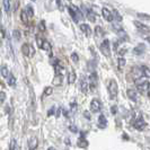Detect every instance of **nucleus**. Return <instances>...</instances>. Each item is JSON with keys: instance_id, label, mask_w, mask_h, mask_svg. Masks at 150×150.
<instances>
[{"instance_id": "obj_47", "label": "nucleus", "mask_w": 150, "mask_h": 150, "mask_svg": "<svg viewBox=\"0 0 150 150\" xmlns=\"http://www.w3.org/2000/svg\"><path fill=\"white\" fill-rule=\"evenodd\" d=\"M47 150H57V149H55V148H53V147H50V148H49Z\"/></svg>"}, {"instance_id": "obj_38", "label": "nucleus", "mask_w": 150, "mask_h": 150, "mask_svg": "<svg viewBox=\"0 0 150 150\" xmlns=\"http://www.w3.org/2000/svg\"><path fill=\"white\" fill-rule=\"evenodd\" d=\"M113 17H115V18L117 19V22H121V21H122V17L119 15V13H117L116 10H114V16H113Z\"/></svg>"}, {"instance_id": "obj_44", "label": "nucleus", "mask_w": 150, "mask_h": 150, "mask_svg": "<svg viewBox=\"0 0 150 150\" xmlns=\"http://www.w3.org/2000/svg\"><path fill=\"white\" fill-rule=\"evenodd\" d=\"M125 52H127V50H125V49H122V50H120V51H119V54H120V55H123Z\"/></svg>"}, {"instance_id": "obj_19", "label": "nucleus", "mask_w": 150, "mask_h": 150, "mask_svg": "<svg viewBox=\"0 0 150 150\" xmlns=\"http://www.w3.org/2000/svg\"><path fill=\"white\" fill-rule=\"evenodd\" d=\"M76 78H77L76 72L74 70H71V71L69 72V75H68V83H69V85H72V83L76 81Z\"/></svg>"}, {"instance_id": "obj_30", "label": "nucleus", "mask_w": 150, "mask_h": 150, "mask_svg": "<svg viewBox=\"0 0 150 150\" xmlns=\"http://www.w3.org/2000/svg\"><path fill=\"white\" fill-rule=\"evenodd\" d=\"M25 10H26V13H27V15H28V17H30V18H32V17L34 16V10H33V8L30 7V5L25 8Z\"/></svg>"}, {"instance_id": "obj_35", "label": "nucleus", "mask_w": 150, "mask_h": 150, "mask_svg": "<svg viewBox=\"0 0 150 150\" xmlns=\"http://www.w3.org/2000/svg\"><path fill=\"white\" fill-rule=\"evenodd\" d=\"M43 41H44V38H40V36L36 38V42H38V47H40V49H41V46H42V44H43Z\"/></svg>"}, {"instance_id": "obj_1", "label": "nucleus", "mask_w": 150, "mask_h": 150, "mask_svg": "<svg viewBox=\"0 0 150 150\" xmlns=\"http://www.w3.org/2000/svg\"><path fill=\"white\" fill-rule=\"evenodd\" d=\"M135 83H137V89L139 90L140 93H142V94H148L149 88H150V83L147 79H140V78H139V80H137Z\"/></svg>"}, {"instance_id": "obj_27", "label": "nucleus", "mask_w": 150, "mask_h": 150, "mask_svg": "<svg viewBox=\"0 0 150 150\" xmlns=\"http://www.w3.org/2000/svg\"><path fill=\"white\" fill-rule=\"evenodd\" d=\"M9 150H18V144H17V141H16L15 139H13V140L10 141Z\"/></svg>"}, {"instance_id": "obj_5", "label": "nucleus", "mask_w": 150, "mask_h": 150, "mask_svg": "<svg viewBox=\"0 0 150 150\" xmlns=\"http://www.w3.org/2000/svg\"><path fill=\"white\" fill-rule=\"evenodd\" d=\"M133 127H134L137 130H139V131H142L143 129L147 127V123L143 120L142 115H139V116L137 117V120H135L134 123H133Z\"/></svg>"}, {"instance_id": "obj_4", "label": "nucleus", "mask_w": 150, "mask_h": 150, "mask_svg": "<svg viewBox=\"0 0 150 150\" xmlns=\"http://www.w3.org/2000/svg\"><path fill=\"white\" fill-rule=\"evenodd\" d=\"M100 52L103 53L105 57H110L111 55V45H110V41L108 40H104L103 43L100 44Z\"/></svg>"}, {"instance_id": "obj_13", "label": "nucleus", "mask_w": 150, "mask_h": 150, "mask_svg": "<svg viewBox=\"0 0 150 150\" xmlns=\"http://www.w3.org/2000/svg\"><path fill=\"white\" fill-rule=\"evenodd\" d=\"M41 49H42V50H44V51H46V52L51 55V52H52V46H51V44H50V42H47L46 40L43 41V44H42V46H41Z\"/></svg>"}, {"instance_id": "obj_31", "label": "nucleus", "mask_w": 150, "mask_h": 150, "mask_svg": "<svg viewBox=\"0 0 150 150\" xmlns=\"http://www.w3.org/2000/svg\"><path fill=\"white\" fill-rule=\"evenodd\" d=\"M13 36L15 38L16 41H18V40H21V32L19 30H14V33H13Z\"/></svg>"}, {"instance_id": "obj_20", "label": "nucleus", "mask_w": 150, "mask_h": 150, "mask_svg": "<svg viewBox=\"0 0 150 150\" xmlns=\"http://www.w3.org/2000/svg\"><path fill=\"white\" fill-rule=\"evenodd\" d=\"M134 25L139 28V30H141V32H143V33H146V32H149V27L148 26H146V25H143L142 23L140 22H134Z\"/></svg>"}, {"instance_id": "obj_39", "label": "nucleus", "mask_w": 150, "mask_h": 150, "mask_svg": "<svg viewBox=\"0 0 150 150\" xmlns=\"http://www.w3.org/2000/svg\"><path fill=\"white\" fill-rule=\"evenodd\" d=\"M70 107H71V111H72V112H76V111H77V103H71V104H70Z\"/></svg>"}, {"instance_id": "obj_23", "label": "nucleus", "mask_w": 150, "mask_h": 150, "mask_svg": "<svg viewBox=\"0 0 150 150\" xmlns=\"http://www.w3.org/2000/svg\"><path fill=\"white\" fill-rule=\"evenodd\" d=\"M144 49H146V47H144V45L140 44L139 46L134 47V50H133V53H134V54H137V55H138V54L140 55V54H142V53L144 52Z\"/></svg>"}, {"instance_id": "obj_14", "label": "nucleus", "mask_w": 150, "mask_h": 150, "mask_svg": "<svg viewBox=\"0 0 150 150\" xmlns=\"http://www.w3.org/2000/svg\"><path fill=\"white\" fill-rule=\"evenodd\" d=\"M80 90L83 93H87L88 91V83H87V80L83 77L80 79Z\"/></svg>"}, {"instance_id": "obj_10", "label": "nucleus", "mask_w": 150, "mask_h": 150, "mask_svg": "<svg viewBox=\"0 0 150 150\" xmlns=\"http://www.w3.org/2000/svg\"><path fill=\"white\" fill-rule=\"evenodd\" d=\"M102 14H103V17L105 18L107 22H113L114 17H113L112 11H110L107 8H103V9H102Z\"/></svg>"}, {"instance_id": "obj_40", "label": "nucleus", "mask_w": 150, "mask_h": 150, "mask_svg": "<svg viewBox=\"0 0 150 150\" xmlns=\"http://www.w3.org/2000/svg\"><path fill=\"white\" fill-rule=\"evenodd\" d=\"M54 111H55V108H54V106H53V107H51V108L49 110V112H47V116H51V115H53Z\"/></svg>"}, {"instance_id": "obj_43", "label": "nucleus", "mask_w": 150, "mask_h": 150, "mask_svg": "<svg viewBox=\"0 0 150 150\" xmlns=\"http://www.w3.org/2000/svg\"><path fill=\"white\" fill-rule=\"evenodd\" d=\"M116 111H117L116 106H113L112 108H111V113H112V114H116Z\"/></svg>"}, {"instance_id": "obj_28", "label": "nucleus", "mask_w": 150, "mask_h": 150, "mask_svg": "<svg viewBox=\"0 0 150 150\" xmlns=\"http://www.w3.org/2000/svg\"><path fill=\"white\" fill-rule=\"evenodd\" d=\"M87 18L89 19L90 22H95L96 18H95V14L91 11V10H87Z\"/></svg>"}, {"instance_id": "obj_21", "label": "nucleus", "mask_w": 150, "mask_h": 150, "mask_svg": "<svg viewBox=\"0 0 150 150\" xmlns=\"http://www.w3.org/2000/svg\"><path fill=\"white\" fill-rule=\"evenodd\" d=\"M21 19H22V22L24 23V24H28L30 17H28V15H27V13H26L25 9H23L22 11H21Z\"/></svg>"}, {"instance_id": "obj_45", "label": "nucleus", "mask_w": 150, "mask_h": 150, "mask_svg": "<svg viewBox=\"0 0 150 150\" xmlns=\"http://www.w3.org/2000/svg\"><path fill=\"white\" fill-rule=\"evenodd\" d=\"M57 4H58L59 8H60V9H62V6H61V1H60V0H57Z\"/></svg>"}, {"instance_id": "obj_6", "label": "nucleus", "mask_w": 150, "mask_h": 150, "mask_svg": "<svg viewBox=\"0 0 150 150\" xmlns=\"http://www.w3.org/2000/svg\"><path fill=\"white\" fill-rule=\"evenodd\" d=\"M98 83V78H97V74L96 72H93L89 77V83H88V87H89L91 90H95L96 87H97Z\"/></svg>"}, {"instance_id": "obj_32", "label": "nucleus", "mask_w": 150, "mask_h": 150, "mask_svg": "<svg viewBox=\"0 0 150 150\" xmlns=\"http://www.w3.org/2000/svg\"><path fill=\"white\" fill-rule=\"evenodd\" d=\"M5 100H6V94H5V91H0V105L4 104Z\"/></svg>"}, {"instance_id": "obj_33", "label": "nucleus", "mask_w": 150, "mask_h": 150, "mask_svg": "<svg viewBox=\"0 0 150 150\" xmlns=\"http://www.w3.org/2000/svg\"><path fill=\"white\" fill-rule=\"evenodd\" d=\"M125 62H127L125 59H124L123 57H120V58H119V67L120 68L124 67V66H125Z\"/></svg>"}, {"instance_id": "obj_24", "label": "nucleus", "mask_w": 150, "mask_h": 150, "mask_svg": "<svg viewBox=\"0 0 150 150\" xmlns=\"http://www.w3.org/2000/svg\"><path fill=\"white\" fill-rule=\"evenodd\" d=\"M4 8H5V11L9 14L10 13V8H11V2L10 0H4Z\"/></svg>"}, {"instance_id": "obj_41", "label": "nucleus", "mask_w": 150, "mask_h": 150, "mask_svg": "<svg viewBox=\"0 0 150 150\" xmlns=\"http://www.w3.org/2000/svg\"><path fill=\"white\" fill-rule=\"evenodd\" d=\"M69 129H70V131H72V132H78V129H77V127L76 125H70L69 127Z\"/></svg>"}, {"instance_id": "obj_22", "label": "nucleus", "mask_w": 150, "mask_h": 150, "mask_svg": "<svg viewBox=\"0 0 150 150\" xmlns=\"http://www.w3.org/2000/svg\"><path fill=\"white\" fill-rule=\"evenodd\" d=\"M80 30H83L87 36H90V34H91V30H90V27L87 25V24H81V25H80Z\"/></svg>"}, {"instance_id": "obj_11", "label": "nucleus", "mask_w": 150, "mask_h": 150, "mask_svg": "<svg viewBox=\"0 0 150 150\" xmlns=\"http://www.w3.org/2000/svg\"><path fill=\"white\" fill-rule=\"evenodd\" d=\"M127 95H128L129 99H131L132 102H138L139 95H138V93H137L134 89H128V91H127Z\"/></svg>"}, {"instance_id": "obj_26", "label": "nucleus", "mask_w": 150, "mask_h": 150, "mask_svg": "<svg viewBox=\"0 0 150 150\" xmlns=\"http://www.w3.org/2000/svg\"><path fill=\"white\" fill-rule=\"evenodd\" d=\"M7 79H8V85H9V86H14L16 83V78L13 74H9V76L7 77Z\"/></svg>"}, {"instance_id": "obj_18", "label": "nucleus", "mask_w": 150, "mask_h": 150, "mask_svg": "<svg viewBox=\"0 0 150 150\" xmlns=\"http://www.w3.org/2000/svg\"><path fill=\"white\" fill-rule=\"evenodd\" d=\"M0 74H1V76L4 77V78H6L7 79V77L9 76V69H8V67L6 66V64H2L1 66V68H0Z\"/></svg>"}, {"instance_id": "obj_16", "label": "nucleus", "mask_w": 150, "mask_h": 150, "mask_svg": "<svg viewBox=\"0 0 150 150\" xmlns=\"http://www.w3.org/2000/svg\"><path fill=\"white\" fill-rule=\"evenodd\" d=\"M77 146H78L79 148H87V147H88V141H87L83 137H80L79 140H78V142H77Z\"/></svg>"}, {"instance_id": "obj_8", "label": "nucleus", "mask_w": 150, "mask_h": 150, "mask_svg": "<svg viewBox=\"0 0 150 150\" xmlns=\"http://www.w3.org/2000/svg\"><path fill=\"white\" fill-rule=\"evenodd\" d=\"M90 111L93 113H98L100 111V103L97 99H93L90 102Z\"/></svg>"}, {"instance_id": "obj_46", "label": "nucleus", "mask_w": 150, "mask_h": 150, "mask_svg": "<svg viewBox=\"0 0 150 150\" xmlns=\"http://www.w3.org/2000/svg\"><path fill=\"white\" fill-rule=\"evenodd\" d=\"M83 114H85V116H86L87 119H90V115H89V113H88V112H85Z\"/></svg>"}, {"instance_id": "obj_37", "label": "nucleus", "mask_w": 150, "mask_h": 150, "mask_svg": "<svg viewBox=\"0 0 150 150\" xmlns=\"http://www.w3.org/2000/svg\"><path fill=\"white\" fill-rule=\"evenodd\" d=\"M71 59H72L74 62H78V60H79L78 54H77V53H72V54H71Z\"/></svg>"}, {"instance_id": "obj_42", "label": "nucleus", "mask_w": 150, "mask_h": 150, "mask_svg": "<svg viewBox=\"0 0 150 150\" xmlns=\"http://www.w3.org/2000/svg\"><path fill=\"white\" fill-rule=\"evenodd\" d=\"M138 16L140 18H144V19H150V16H144L143 14H138Z\"/></svg>"}, {"instance_id": "obj_9", "label": "nucleus", "mask_w": 150, "mask_h": 150, "mask_svg": "<svg viewBox=\"0 0 150 150\" xmlns=\"http://www.w3.org/2000/svg\"><path fill=\"white\" fill-rule=\"evenodd\" d=\"M38 140L36 137H30V140H28V149L30 150H35L38 148Z\"/></svg>"}, {"instance_id": "obj_34", "label": "nucleus", "mask_w": 150, "mask_h": 150, "mask_svg": "<svg viewBox=\"0 0 150 150\" xmlns=\"http://www.w3.org/2000/svg\"><path fill=\"white\" fill-rule=\"evenodd\" d=\"M95 33H96L97 36H102V35H103V30H102V28H100L99 26H97V27L95 28Z\"/></svg>"}, {"instance_id": "obj_25", "label": "nucleus", "mask_w": 150, "mask_h": 150, "mask_svg": "<svg viewBox=\"0 0 150 150\" xmlns=\"http://www.w3.org/2000/svg\"><path fill=\"white\" fill-rule=\"evenodd\" d=\"M141 71H142L143 77H146V78H150V68L143 66V67L141 68Z\"/></svg>"}, {"instance_id": "obj_7", "label": "nucleus", "mask_w": 150, "mask_h": 150, "mask_svg": "<svg viewBox=\"0 0 150 150\" xmlns=\"http://www.w3.org/2000/svg\"><path fill=\"white\" fill-rule=\"evenodd\" d=\"M22 52L24 55H26V57H32V55H34V49H33V46H30V44H27V43H25V44H23L22 46Z\"/></svg>"}, {"instance_id": "obj_36", "label": "nucleus", "mask_w": 150, "mask_h": 150, "mask_svg": "<svg viewBox=\"0 0 150 150\" xmlns=\"http://www.w3.org/2000/svg\"><path fill=\"white\" fill-rule=\"evenodd\" d=\"M38 28H40V30H41V32H44V30H45V23L43 22V21L38 24Z\"/></svg>"}, {"instance_id": "obj_12", "label": "nucleus", "mask_w": 150, "mask_h": 150, "mask_svg": "<svg viewBox=\"0 0 150 150\" xmlns=\"http://www.w3.org/2000/svg\"><path fill=\"white\" fill-rule=\"evenodd\" d=\"M98 128L99 129H105L107 127V120H106L105 115L100 114L99 117H98Z\"/></svg>"}, {"instance_id": "obj_3", "label": "nucleus", "mask_w": 150, "mask_h": 150, "mask_svg": "<svg viewBox=\"0 0 150 150\" xmlns=\"http://www.w3.org/2000/svg\"><path fill=\"white\" fill-rule=\"evenodd\" d=\"M69 14L72 17L74 22H76V23H78L80 18H83V14H81L80 10L77 7H75V6H70V7H69Z\"/></svg>"}, {"instance_id": "obj_15", "label": "nucleus", "mask_w": 150, "mask_h": 150, "mask_svg": "<svg viewBox=\"0 0 150 150\" xmlns=\"http://www.w3.org/2000/svg\"><path fill=\"white\" fill-rule=\"evenodd\" d=\"M132 76H133V78L134 79H139L141 76H142V71H141V69H139L138 67H134L132 69Z\"/></svg>"}, {"instance_id": "obj_2", "label": "nucleus", "mask_w": 150, "mask_h": 150, "mask_svg": "<svg viewBox=\"0 0 150 150\" xmlns=\"http://www.w3.org/2000/svg\"><path fill=\"white\" fill-rule=\"evenodd\" d=\"M108 93H110L111 99H115L116 96H117L119 87H117V83H116V81L114 79L110 80V83H108Z\"/></svg>"}, {"instance_id": "obj_29", "label": "nucleus", "mask_w": 150, "mask_h": 150, "mask_svg": "<svg viewBox=\"0 0 150 150\" xmlns=\"http://www.w3.org/2000/svg\"><path fill=\"white\" fill-rule=\"evenodd\" d=\"M52 93H53L52 87H46L45 90H44V93H43V97H47V96H50Z\"/></svg>"}, {"instance_id": "obj_17", "label": "nucleus", "mask_w": 150, "mask_h": 150, "mask_svg": "<svg viewBox=\"0 0 150 150\" xmlns=\"http://www.w3.org/2000/svg\"><path fill=\"white\" fill-rule=\"evenodd\" d=\"M63 81V75H55L54 79H53V85L54 86H61Z\"/></svg>"}]
</instances>
